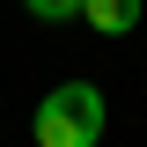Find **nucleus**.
<instances>
[{"label": "nucleus", "instance_id": "f257e3e1", "mask_svg": "<svg viewBox=\"0 0 147 147\" xmlns=\"http://www.w3.org/2000/svg\"><path fill=\"white\" fill-rule=\"evenodd\" d=\"M103 88L96 81H66V88H52L44 103H37V118H30V132H37V147H96L103 140Z\"/></svg>", "mask_w": 147, "mask_h": 147}, {"label": "nucleus", "instance_id": "f03ea898", "mask_svg": "<svg viewBox=\"0 0 147 147\" xmlns=\"http://www.w3.org/2000/svg\"><path fill=\"white\" fill-rule=\"evenodd\" d=\"M81 22L103 37H132V22H140V0H81Z\"/></svg>", "mask_w": 147, "mask_h": 147}, {"label": "nucleus", "instance_id": "7ed1b4c3", "mask_svg": "<svg viewBox=\"0 0 147 147\" xmlns=\"http://www.w3.org/2000/svg\"><path fill=\"white\" fill-rule=\"evenodd\" d=\"M22 7H30L37 22H74L81 15V0H22Z\"/></svg>", "mask_w": 147, "mask_h": 147}]
</instances>
